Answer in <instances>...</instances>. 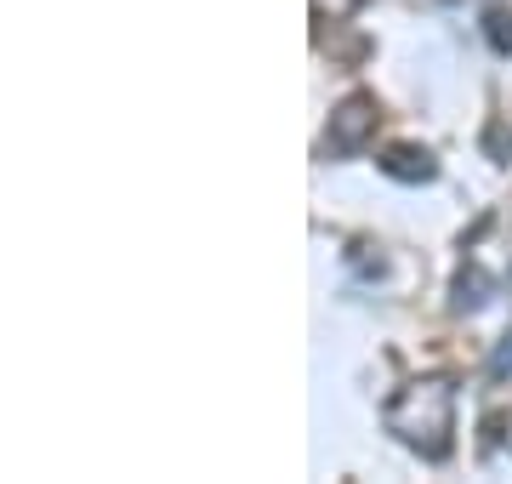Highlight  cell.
Returning <instances> with one entry per match:
<instances>
[{
    "mask_svg": "<svg viewBox=\"0 0 512 484\" xmlns=\"http://www.w3.org/2000/svg\"><path fill=\"white\" fill-rule=\"evenodd\" d=\"M376 120H382V109H376V97L370 92H348L336 109H330V126H325V149L330 154H359L376 137Z\"/></svg>",
    "mask_w": 512,
    "mask_h": 484,
    "instance_id": "cell-2",
    "label": "cell"
},
{
    "mask_svg": "<svg viewBox=\"0 0 512 484\" xmlns=\"http://www.w3.org/2000/svg\"><path fill=\"white\" fill-rule=\"evenodd\" d=\"M353 268H359V274H382L387 262H382V251H376V257H370V245L359 240V245H353Z\"/></svg>",
    "mask_w": 512,
    "mask_h": 484,
    "instance_id": "cell-7",
    "label": "cell"
},
{
    "mask_svg": "<svg viewBox=\"0 0 512 484\" xmlns=\"http://www.w3.org/2000/svg\"><path fill=\"white\" fill-rule=\"evenodd\" d=\"M387 433L410 445L427 462H444L456 445V382L450 376H421L410 388H399L382 410Z\"/></svg>",
    "mask_w": 512,
    "mask_h": 484,
    "instance_id": "cell-1",
    "label": "cell"
},
{
    "mask_svg": "<svg viewBox=\"0 0 512 484\" xmlns=\"http://www.w3.org/2000/svg\"><path fill=\"white\" fill-rule=\"evenodd\" d=\"M382 171L393 183H433V177H439V160L427 149H416V143H393V149L382 154Z\"/></svg>",
    "mask_w": 512,
    "mask_h": 484,
    "instance_id": "cell-3",
    "label": "cell"
},
{
    "mask_svg": "<svg viewBox=\"0 0 512 484\" xmlns=\"http://www.w3.org/2000/svg\"><path fill=\"white\" fill-rule=\"evenodd\" d=\"M484 40H490L495 57H512V12L507 6H490L484 12Z\"/></svg>",
    "mask_w": 512,
    "mask_h": 484,
    "instance_id": "cell-5",
    "label": "cell"
},
{
    "mask_svg": "<svg viewBox=\"0 0 512 484\" xmlns=\"http://www.w3.org/2000/svg\"><path fill=\"white\" fill-rule=\"evenodd\" d=\"M507 280H512V268H507Z\"/></svg>",
    "mask_w": 512,
    "mask_h": 484,
    "instance_id": "cell-9",
    "label": "cell"
},
{
    "mask_svg": "<svg viewBox=\"0 0 512 484\" xmlns=\"http://www.w3.org/2000/svg\"><path fill=\"white\" fill-rule=\"evenodd\" d=\"M501 428H507V410H490V416H484V450L501 445Z\"/></svg>",
    "mask_w": 512,
    "mask_h": 484,
    "instance_id": "cell-8",
    "label": "cell"
},
{
    "mask_svg": "<svg viewBox=\"0 0 512 484\" xmlns=\"http://www.w3.org/2000/svg\"><path fill=\"white\" fill-rule=\"evenodd\" d=\"M512 376V331L495 342V354H490V382H507Z\"/></svg>",
    "mask_w": 512,
    "mask_h": 484,
    "instance_id": "cell-6",
    "label": "cell"
},
{
    "mask_svg": "<svg viewBox=\"0 0 512 484\" xmlns=\"http://www.w3.org/2000/svg\"><path fill=\"white\" fill-rule=\"evenodd\" d=\"M490 297H495V280L478 262H467L456 280H450V308H456V314H478V308H490Z\"/></svg>",
    "mask_w": 512,
    "mask_h": 484,
    "instance_id": "cell-4",
    "label": "cell"
}]
</instances>
